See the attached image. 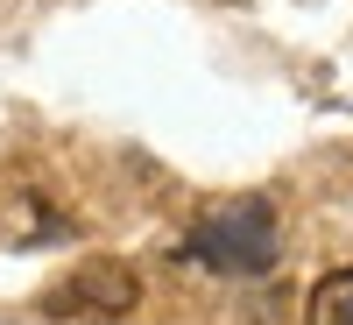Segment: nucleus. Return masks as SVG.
<instances>
[{"label": "nucleus", "mask_w": 353, "mask_h": 325, "mask_svg": "<svg viewBox=\"0 0 353 325\" xmlns=\"http://www.w3.org/2000/svg\"><path fill=\"white\" fill-rule=\"evenodd\" d=\"M184 262H198V269H212V276H261V269H276V205L269 198L212 205V213L191 226Z\"/></svg>", "instance_id": "obj_1"}, {"label": "nucleus", "mask_w": 353, "mask_h": 325, "mask_svg": "<svg viewBox=\"0 0 353 325\" xmlns=\"http://www.w3.org/2000/svg\"><path fill=\"white\" fill-rule=\"evenodd\" d=\"M134 304H141V283L128 262H85V269H71L50 290L57 318H128Z\"/></svg>", "instance_id": "obj_2"}, {"label": "nucleus", "mask_w": 353, "mask_h": 325, "mask_svg": "<svg viewBox=\"0 0 353 325\" xmlns=\"http://www.w3.org/2000/svg\"><path fill=\"white\" fill-rule=\"evenodd\" d=\"M304 325H353V269H332L311 283L304 297Z\"/></svg>", "instance_id": "obj_3"}]
</instances>
